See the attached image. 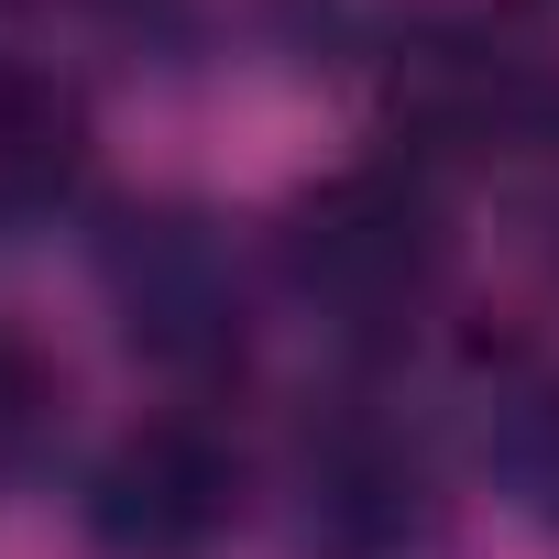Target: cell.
Segmentation results:
<instances>
[{"mask_svg":"<svg viewBox=\"0 0 559 559\" xmlns=\"http://www.w3.org/2000/svg\"><path fill=\"white\" fill-rule=\"evenodd\" d=\"M274 286H286L330 341H406L439 286H450V230H439V198L406 176V165H362V176H330L308 187L286 219H274Z\"/></svg>","mask_w":559,"mask_h":559,"instance_id":"6da1fadb","label":"cell"},{"mask_svg":"<svg viewBox=\"0 0 559 559\" xmlns=\"http://www.w3.org/2000/svg\"><path fill=\"white\" fill-rule=\"evenodd\" d=\"M286 493H297L308 559H461V515H450L439 461L373 406H330L297 439Z\"/></svg>","mask_w":559,"mask_h":559,"instance_id":"7a4b0ae2","label":"cell"},{"mask_svg":"<svg viewBox=\"0 0 559 559\" xmlns=\"http://www.w3.org/2000/svg\"><path fill=\"white\" fill-rule=\"evenodd\" d=\"M78 526L99 559H209L241 526V450L209 417H143L88 461Z\"/></svg>","mask_w":559,"mask_h":559,"instance_id":"3957f363","label":"cell"},{"mask_svg":"<svg viewBox=\"0 0 559 559\" xmlns=\"http://www.w3.org/2000/svg\"><path fill=\"white\" fill-rule=\"evenodd\" d=\"M99 274H110V308L132 319V341H143L154 362H176V373L241 362V274H230L219 230H198V219H176V209L121 219L110 252H99Z\"/></svg>","mask_w":559,"mask_h":559,"instance_id":"277c9868","label":"cell"},{"mask_svg":"<svg viewBox=\"0 0 559 559\" xmlns=\"http://www.w3.org/2000/svg\"><path fill=\"white\" fill-rule=\"evenodd\" d=\"M395 132L417 154H504V143H537L548 132V88L526 56H504L493 34H417L395 45Z\"/></svg>","mask_w":559,"mask_h":559,"instance_id":"5b68a950","label":"cell"},{"mask_svg":"<svg viewBox=\"0 0 559 559\" xmlns=\"http://www.w3.org/2000/svg\"><path fill=\"white\" fill-rule=\"evenodd\" d=\"M78 165H88L78 99L56 78H34V67H0V230L34 219V209H56L78 187Z\"/></svg>","mask_w":559,"mask_h":559,"instance_id":"8992f818","label":"cell"}]
</instances>
